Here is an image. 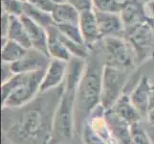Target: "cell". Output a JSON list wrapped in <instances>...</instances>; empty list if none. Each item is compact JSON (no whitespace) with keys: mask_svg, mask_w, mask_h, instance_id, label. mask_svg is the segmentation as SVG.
I'll return each mask as SVG.
<instances>
[{"mask_svg":"<svg viewBox=\"0 0 154 144\" xmlns=\"http://www.w3.org/2000/svg\"><path fill=\"white\" fill-rule=\"evenodd\" d=\"M63 86L39 93L19 109H2V135L14 144H50L53 120Z\"/></svg>","mask_w":154,"mask_h":144,"instance_id":"6da1fadb","label":"cell"},{"mask_svg":"<svg viewBox=\"0 0 154 144\" xmlns=\"http://www.w3.org/2000/svg\"><path fill=\"white\" fill-rule=\"evenodd\" d=\"M86 60L72 57L68 62L63 91L53 120L50 144H67L72 139L75 127V107L79 85L85 69Z\"/></svg>","mask_w":154,"mask_h":144,"instance_id":"7a4b0ae2","label":"cell"},{"mask_svg":"<svg viewBox=\"0 0 154 144\" xmlns=\"http://www.w3.org/2000/svg\"><path fill=\"white\" fill-rule=\"evenodd\" d=\"M103 67L104 61L100 60L97 53H90L77 92L75 127L79 134L84 120L100 104Z\"/></svg>","mask_w":154,"mask_h":144,"instance_id":"3957f363","label":"cell"},{"mask_svg":"<svg viewBox=\"0 0 154 144\" xmlns=\"http://www.w3.org/2000/svg\"><path fill=\"white\" fill-rule=\"evenodd\" d=\"M44 72L17 73L2 83V109H19L35 99L40 93V85Z\"/></svg>","mask_w":154,"mask_h":144,"instance_id":"277c9868","label":"cell"},{"mask_svg":"<svg viewBox=\"0 0 154 144\" xmlns=\"http://www.w3.org/2000/svg\"><path fill=\"white\" fill-rule=\"evenodd\" d=\"M83 144H118L105 119V109L100 104L84 120L79 131Z\"/></svg>","mask_w":154,"mask_h":144,"instance_id":"5b68a950","label":"cell"},{"mask_svg":"<svg viewBox=\"0 0 154 144\" xmlns=\"http://www.w3.org/2000/svg\"><path fill=\"white\" fill-rule=\"evenodd\" d=\"M104 65L132 70L136 65V56L133 48L125 37L103 38Z\"/></svg>","mask_w":154,"mask_h":144,"instance_id":"8992f818","label":"cell"},{"mask_svg":"<svg viewBox=\"0 0 154 144\" xmlns=\"http://www.w3.org/2000/svg\"><path fill=\"white\" fill-rule=\"evenodd\" d=\"M130 70L104 65L102 82V100L100 104L105 110L112 108L125 92V85L128 81Z\"/></svg>","mask_w":154,"mask_h":144,"instance_id":"52a82bcc","label":"cell"},{"mask_svg":"<svg viewBox=\"0 0 154 144\" xmlns=\"http://www.w3.org/2000/svg\"><path fill=\"white\" fill-rule=\"evenodd\" d=\"M125 38L133 48L137 62L154 59V29L148 20L125 30Z\"/></svg>","mask_w":154,"mask_h":144,"instance_id":"ba28073f","label":"cell"},{"mask_svg":"<svg viewBox=\"0 0 154 144\" xmlns=\"http://www.w3.org/2000/svg\"><path fill=\"white\" fill-rule=\"evenodd\" d=\"M51 58L45 53L35 48H30L22 59L11 65V68L14 74L27 73L35 71H45L48 67Z\"/></svg>","mask_w":154,"mask_h":144,"instance_id":"9c48e42d","label":"cell"},{"mask_svg":"<svg viewBox=\"0 0 154 144\" xmlns=\"http://www.w3.org/2000/svg\"><path fill=\"white\" fill-rule=\"evenodd\" d=\"M68 62L51 59L48 67L44 72L40 85V93L48 92L64 84L67 74Z\"/></svg>","mask_w":154,"mask_h":144,"instance_id":"30bf717a","label":"cell"},{"mask_svg":"<svg viewBox=\"0 0 154 144\" xmlns=\"http://www.w3.org/2000/svg\"><path fill=\"white\" fill-rule=\"evenodd\" d=\"M119 14L125 30L145 23L149 18L146 11V5L141 0H125L123 2Z\"/></svg>","mask_w":154,"mask_h":144,"instance_id":"8fae6325","label":"cell"},{"mask_svg":"<svg viewBox=\"0 0 154 144\" xmlns=\"http://www.w3.org/2000/svg\"><path fill=\"white\" fill-rule=\"evenodd\" d=\"M105 119L118 144H131L132 125L111 109L105 110Z\"/></svg>","mask_w":154,"mask_h":144,"instance_id":"7c38bea8","label":"cell"},{"mask_svg":"<svg viewBox=\"0 0 154 144\" xmlns=\"http://www.w3.org/2000/svg\"><path fill=\"white\" fill-rule=\"evenodd\" d=\"M152 87L153 85L149 78L142 76L129 94L132 104L140 113L143 119L146 118L149 110V96Z\"/></svg>","mask_w":154,"mask_h":144,"instance_id":"4fadbf2b","label":"cell"},{"mask_svg":"<svg viewBox=\"0 0 154 144\" xmlns=\"http://www.w3.org/2000/svg\"><path fill=\"white\" fill-rule=\"evenodd\" d=\"M100 34L103 38L107 37H125V27L120 14L104 13L95 11Z\"/></svg>","mask_w":154,"mask_h":144,"instance_id":"5bb4252c","label":"cell"},{"mask_svg":"<svg viewBox=\"0 0 154 144\" xmlns=\"http://www.w3.org/2000/svg\"><path fill=\"white\" fill-rule=\"evenodd\" d=\"M79 27L81 29L84 43L90 47L100 40H103V36L100 34L99 28L98 20L94 10L82 12L79 15Z\"/></svg>","mask_w":154,"mask_h":144,"instance_id":"9a60e30c","label":"cell"},{"mask_svg":"<svg viewBox=\"0 0 154 144\" xmlns=\"http://www.w3.org/2000/svg\"><path fill=\"white\" fill-rule=\"evenodd\" d=\"M20 18L25 26L26 31H27L32 43V48H35V49L48 55V33H47V29L35 23V21L25 17V15H21Z\"/></svg>","mask_w":154,"mask_h":144,"instance_id":"2e32d148","label":"cell"},{"mask_svg":"<svg viewBox=\"0 0 154 144\" xmlns=\"http://www.w3.org/2000/svg\"><path fill=\"white\" fill-rule=\"evenodd\" d=\"M47 33H48V55L50 58L64 62L70 61L72 55L62 42L57 28L55 25L50 26L49 28H47Z\"/></svg>","mask_w":154,"mask_h":144,"instance_id":"e0dca14e","label":"cell"},{"mask_svg":"<svg viewBox=\"0 0 154 144\" xmlns=\"http://www.w3.org/2000/svg\"><path fill=\"white\" fill-rule=\"evenodd\" d=\"M110 109L114 110L118 115L123 117L127 122H129L131 125L141 122L143 120L142 115L132 104L129 94L127 93H124L122 95L113 105L112 108Z\"/></svg>","mask_w":154,"mask_h":144,"instance_id":"ac0fdd59","label":"cell"},{"mask_svg":"<svg viewBox=\"0 0 154 144\" xmlns=\"http://www.w3.org/2000/svg\"><path fill=\"white\" fill-rule=\"evenodd\" d=\"M51 14L55 25L79 24L81 13L69 2H66L57 4Z\"/></svg>","mask_w":154,"mask_h":144,"instance_id":"d6986e66","label":"cell"},{"mask_svg":"<svg viewBox=\"0 0 154 144\" xmlns=\"http://www.w3.org/2000/svg\"><path fill=\"white\" fill-rule=\"evenodd\" d=\"M6 39L13 40L22 45L23 47L30 49L32 48V43L27 34V31L25 29L23 22L21 21L20 17H14L11 15V23L6 36ZM5 40V39H3Z\"/></svg>","mask_w":154,"mask_h":144,"instance_id":"ffe728a7","label":"cell"},{"mask_svg":"<svg viewBox=\"0 0 154 144\" xmlns=\"http://www.w3.org/2000/svg\"><path fill=\"white\" fill-rule=\"evenodd\" d=\"M27 48L23 47L19 43L8 39L2 40V48H1V57L2 62L13 65L18 62L20 59L27 52Z\"/></svg>","mask_w":154,"mask_h":144,"instance_id":"44dd1931","label":"cell"},{"mask_svg":"<svg viewBox=\"0 0 154 144\" xmlns=\"http://www.w3.org/2000/svg\"><path fill=\"white\" fill-rule=\"evenodd\" d=\"M23 15L29 18L35 23L39 24L45 29L49 28L50 26L55 25L54 19L52 18V14L50 13H47L42 11L38 8L33 6L29 2L24 3V13Z\"/></svg>","mask_w":154,"mask_h":144,"instance_id":"7402d4cb","label":"cell"},{"mask_svg":"<svg viewBox=\"0 0 154 144\" xmlns=\"http://www.w3.org/2000/svg\"><path fill=\"white\" fill-rule=\"evenodd\" d=\"M55 26L62 35H64L69 40L75 41L79 44L85 45L81 29L79 27V24H61Z\"/></svg>","mask_w":154,"mask_h":144,"instance_id":"603a6c76","label":"cell"},{"mask_svg":"<svg viewBox=\"0 0 154 144\" xmlns=\"http://www.w3.org/2000/svg\"><path fill=\"white\" fill-rule=\"evenodd\" d=\"M123 2L119 0H93L94 11L119 14Z\"/></svg>","mask_w":154,"mask_h":144,"instance_id":"cb8c5ba5","label":"cell"},{"mask_svg":"<svg viewBox=\"0 0 154 144\" xmlns=\"http://www.w3.org/2000/svg\"><path fill=\"white\" fill-rule=\"evenodd\" d=\"M2 12L7 13L9 15L21 17L24 13V2L20 0H1Z\"/></svg>","mask_w":154,"mask_h":144,"instance_id":"d4e9b609","label":"cell"},{"mask_svg":"<svg viewBox=\"0 0 154 144\" xmlns=\"http://www.w3.org/2000/svg\"><path fill=\"white\" fill-rule=\"evenodd\" d=\"M28 2L33 6L50 14H52L56 6V4L52 0H28Z\"/></svg>","mask_w":154,"mask_h":144,"instance_id":"484cf974","label":"cell"},{"mask_svg":"<svg viewBox=\"0 0 154 144\" xmlns=\"http://www.w3.org/2000/svg\"><path fill=\"white\" fill-rule=\"evenodd\" d=\"M72 6L75 7L79 13L85 12V11L94 10L93 0H68Z\"/></svg>","mask_w":154,"mask_h":144,"instance_id":"4316f807","label":"cell"},{"mask_svg":"<svg viewBox=\"0 0 154 144\" xmlns=\"http://www.w3.org/2000/svg\"><path fill=\"white\" fill-rule=\"evenodd\" d=\"M11 23V15H9L7 13L2 12V17H1V35H2V40L6 39V36L8 33V30L10 27Z\"/></svg>","mask_w":154,"mask_h":144,"instance_id":"83f0119b","label":"cell"},{"mask_svg":"<svg viewBox=\"0 0 154 144\" xmlns=\"http://www.w3.org/2000/svg\"><path fill=\"white\" fill-rule=\"evenodd\" d=\"M14 74V73L13 72L12 68H11V65L2 62V83L6 82Z\"/></svg>","mask_w":154,"mask_h":144,"instance_id":"f1b7e54d","label":"cell"},{"mask_svg":"<svg viewBox=\"0 0 154 144\" xmlns=\"http://www.w3.org/2000/svg\"><path fill=\"white\" fill-rule=\"evenodd\" d=\"M146 120L147 126H149L154 129V109H150L148 110V113L146 116Z\"/></svg>","mask_w":154,"mask_h":144,"instance_id":"f546056e","label":"cell"},{"mask_svg":"<svg viewBox=\"0 0 154 144\" xmlns=\"http://www.w3.org/2000/svg\"><path fill=\"white\" fill-rule=\"evenodd\" d=\"M146 11L148 17L154 20V0L146 5Z\"/></svg>","mask_w":154,"mask_h":144,"instance_id":"4dcf8cb0","label":"cell"},{"mask_svg":"<svg viewBox=\"0 0 154 144\" xmlns=\"http://www.w3.org/2000/svg\"><path fill=\"white\" fill-rule=\"evenodd\" d=\"M150 109H154V85L151 88L150 96H149V110Z\"/></svg>","mask_w":154,"mask_h":144,"instance_id":"1f68e13d","label":"cell"},{"mask_svg":"<svg viewBox=\"0 0 154 144\" xmlns=\"http://www.w3.org/2000/svg\"><path fill=\"white\" fill-rule=\"evenodd\" d=\"M146 129H147L148 134H149V136L151 137V140H152V142L154 144V129H153V128H151V127H149V126H147Z\"/></svg>","mask_w":154,"mask_h":144,"instance_id":"d6a6232c","label":"cell"},{"mask_svg":"<svg viewBox=\"0 0 154 144\" xmlns=\"http://www.w3.org/2000/svg\"><path fill=\"white\" fill-rule=\"evenodd\" d=\"M2 144H14V143H13L8 137H6L5 136L2 135Z\"/></svg>","mask_w":154,"mask_h":144,"instance_id":"836d02e7","label":"cell"},{"mask_svg":"<svg viewBox=\"0 0 154 144\" xmlns=\"http://www.w3.org/2000/svg\"><path fill=\"white\" fill-rule=\"evenodd\" d=\"M53 2H54L56 5L57 4H61V3H66L68 2V0H52Z\"/></svg>","mask_w":154,"mask_h":144,"instance_id":"e575fe53","label":"cell"},{"mask_svg":"<svg viewBox=\"0 0 154 144\" xmlns=\"http://www.w3.org/2000/svg\"><path fill=\"white\" fill-rule=\"evenodd\" d=\"M141 1H142L143 3H145L146 5H147L148 3H150L151 1H153V0H141Z\"/></svg>","mask_w":154,"mask_h":144,"instance_id":"d590c367","label":"cell"},{"mask_svg":"<svg viewBox=\"0 0 154 144\" xmlns=\"http://www.w3.org/2000/svg\"><path fill=\"white\" fill-rule=\"evenodd\" d=\"M148 21H149V22H150V24L152 25V27H153V29H154V20L152 19V18H148Z\"/></svg>","mask_w":154,"mask_h":144,"instance_id":"8d00e7d4","label":"cell"},{"mask_svg":"<svg viewBox=\"0 0 154 144\" xmlns=\"http://www.w3.org/2000/svg\"><path fill=\"white\" fill-rule=\"evenodd\" d=\"M20 1H22V2L25 3V2H28V0H20Z\"/></svg>","mask_w":154,"mask_h":144,"instance_id":"74e56055","label":"cell"},{"mask_svg":"<svg viewBox=\"0 0 154 144\" xmlns=\"http://www.w3.org/2000/svg\"><path fill=\"white\" fill-rule=\"evenodd\" d=\"M119 1H121V2H124V1H125V0H119Z\"/></svg>","mask_w":154,"mask_h":144,"instance_id":"f35d334b","label":"cell"}]
</instances>
